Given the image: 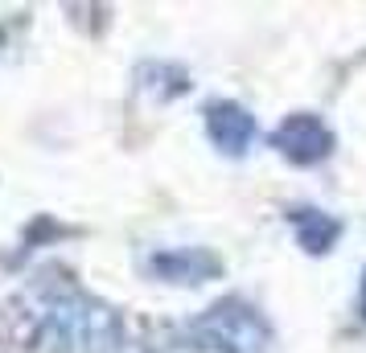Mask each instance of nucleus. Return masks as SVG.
Masks as SVG:
<instances>
[{
  "instance_id": "obj_3",
  "label": "nucleus",
  "mask_w": 366,
  "mask_h": 353,
  "mask_svg": "<svg viewBox=\"0 0 366 353\" xmlns=\"http://www.w3.org/2000/svg\"><path fill=\"white\" fill-rule=\"evenodd\" d=\"M206 132H210V140H214L222 152L243 156L247 144L255 140V119H251L239 103H214V107L206 111Z\"/></svg>"
},
{
  "instance_id": "obj_5",
  "label": "nucleus",
  "mask_w": 366,
  "mask_h": 353,
  "mask_svg": "<svg viewBox=\"0 0 366 353\" xmlns=\"http://www.w3.org/2000/svg\"><path fill=\"white\" fill-rule=\"evenodd\" d=\"M288 218H292V230H297L300 247H305L309 255H325L333 247L337 222H333L330 214H321V210H292Z\"/></svg>"
},
{
  "instance_id": "obj_6",
  "label": "nucleus",
  "mask_w": 366,
  "mask_h": 353,
  "mask_svg": "<svg viewBox=\"0 0 366 353\" xmlns=\"http://www.w3.org/2000/svg\"><path fill=\"white\" fill-rule=\"evenodd\" d=\"M358 308H362V317H366V271H362V287H358Z\"/></svg>"
},
{
  "instance_id": "obj_1",
  "label": "nucleus",
  "mask_w": 366,
  "mask_h": 353,
  "mask_svg": "<svg viewBox=\"0 0 366 353\" xmlns=\"http://www.w3.org/2000/svg\"><path fill=\"white\" fill-rule=\"evenodd\" d=\"M189 337L198 341L202 349H218V353H264L267 349V324L264 317L239 300H222L214 304L202 320L189 324Z\"/></svg>"
},
{
  "instance_id": "obj_4",
  "label": "nucleus",
  "mask_w": 366,
  "mask_h": 353,
  "mask_svg": "<svg viewBox=\"0 0 366 353\" xmlns=\"http://www.w3.org/2000/svg\"><path fill=\"white\" fill-rule=\"evenodd\" d=\"M152 271L165 280H177V284H202L206 275L218 271V259L206 251H165L152 259Z\"/></svg>"
},
{
  "instance_id": "obj_2",
  "label": "nucleus",
  "mask_w": 366,
  "mask_h": 353,
  "mask_svg": "<svg viewBox=\"0 0 366 353\" xmlns=\"http://www.w3.org/2000/svg\"><path fill=\"white\" fill-rule=\"evenodd\" d=\"M272 144H276L288 160H297V165H317L321 156H330L333 135L317 116H288L280 128H276Z\"/></svg>"
}]
</instances>
